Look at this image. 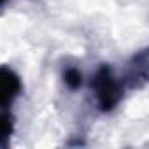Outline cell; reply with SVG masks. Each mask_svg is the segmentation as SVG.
<instances>
[{
    "instance_id": "obj_2",
    "label": "cell",
    "mask_w": 149,
    "mask_h": 149,
    "mask_svg": "<svg viewBox=\"0 0 149 149\" xmlns=\"http://www.w3.org/2000/svg\"><path fill=\"white\" fill-rule=\"evenodd\" d=\"M21 93V79L7 67H0V109L9 107Z\"/></svg>"
},
{
    "instance_id": "obj_3",
    "label": "cell",
    "mask_w": 149,
    "mask_h": 149,
    "mask_svg": "<svg viewBox=\"0 0 149 149\" xmlns=\"http://www.w3.org/2000/svg\"><path fill=\"white\" fill-rule=\"evenodd\" d=\"M63 81H65V84H67L70 90H77V88L83 84V74H81L77 68H68V70L63 74Z\"/></svg>"
},
{
    "instance_id": "obj_5",
    "label": "cell",
    "mask_w": 149,
    "mask_h": 149,
    "mask_svg": "<svg viewBox=\"0 0 149 149\" xmlns=\"http://www.w3.org/2000/svg\"><path fill=\"white\" fill-rule=\"evenodd\" d=\"M4 2H6V0H0V6H2V4H4Z\"/></svg>"
},
{
    "instance_id": "obj_1",
    "label": "cell",
    "mask_w": 149,
    "mask_h": 149,
    "mask_svg": "<svg viewBox=\"0 0 149 149\" xmlns=\"http://www.w3.org/2000/svg\"><path fill=\"white\" fill-rule=\"evenodd\" d=\"M91 88L95 90L98 107L104 112L112 111L123 98V84L118 81V77H114L111 67L107 65H102L97 70L95 77L91 81Z\"/></svg>"
},
{
    "instance_id": "obj_4",
    "label": "cell",
    "mask_w": 149,
    "mask_h": 149,
    "mask_svg": "<svg viewBox=\"0 0 149 149\" xmlns=\"http://www.w3.org/2000/svg\"><path fill=\"white\" fill-rule=\"evenodd\" d=\"M13 133V119L9 114H0V146H4Z\"/></svg>"
}]
</instances>
